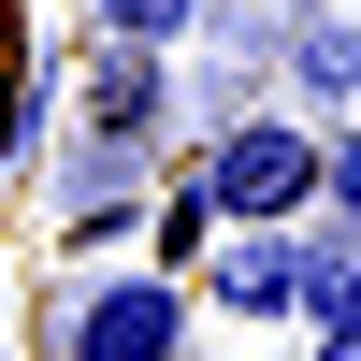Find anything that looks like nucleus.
Instances as JSON below:
<instances>
[{
	"instance_id": "nucleus-1",
	"label": "nucleus",
	"mask_w": 361,
	"mask_h": 361,
	"mask_svg": "<svg viewBox=\"0 0 361 361\" xmlns=\"http://www.w3.org/2000/svg\"><path fill=\"white\" fill-rule=\"evenodd\" d=\"M202 202H217V231H289L318 202V130L304 116H231L202 145Z\"/></svg>"
},
{
	"instance_id": "nucleus-2",
	"label": "nucleus",
	"mask_w": 361,
	"mask_h": 361,
	"mask_svg": "<svg viewBox=\"0 0 361 361\" xmlns=\"http://www.w3.org/2000/svg\"><path fill=\"white\" fill-rule=\"evenodd\" d=\"M173 347H188L173 275H73L58 289V361H173Z\"/></svg>"
},
{
	"instance_id": "nucleus-3",
	"label": "nucleus",
	"mask_w": 361,
	"mask_h": 361,
	"mask_svg": "<svg viewBox=\"0 0 361 361\" xmlns=\"http://www.w3.org/2000/svg\"><path fill=\"white\" fill-rule=\"evenodd\" d=\"M202 289H217L231 318H304V217L289 231H217V246H202Z\"/></svg>"
},
{
	"instance_id": "nucleus-4",
	"label": "nucleus",
	"mask_w": 361,
	"mask_h": 361,
	"mask_svg": "<svg viewBox=\"0 0 361 361\" xmlns=\"http://www.w3.org/2000/svg\"><path fill=\"white\" fill-rule=\"evenodd\" d=\"M73 102H87L102 145H145V130H159V44H87V87H73Z\"/></svg>"
},
{
	"instance_id": "nucleus-5",
	"label": "nucleus",
	"mask_w": 361,
	"mask_h": 361,
	"mask_svg": "<svg viewBox=\"0 0 361 361\" xmlns=\"http://www.w3.org/2000/svg\"><path fill=\"white\" fill-rule=\"evenodd\" d=\"M304 318L333 333V318H361V231L333 217V231H304Z\"/></svg>"
},
{
	"instance_id": "nucleus-6",
	"label": "nucleus",
	"mask_w": 361,
	"mask_h": 361,
	"mask_svg": "<svg viewBox=\"0 0 361 361\" xmlns=\"http://www.w3.org/2000/svg\"><path fill=\"white\" fill-rule=\"evenodd\" d=\"M289 73H304V102H361V29H289Z\"/></svg>"
},
{
	"instance_id": "nucleus-7",
	"label": "nucleus",
	"mask_w": 361,
	"mask_h": 361,
	"mask_svg": "<svg viewBox=\"0 0 361 361\" xmlns=\"http://www.w3.org/2000/svg\"><path fill=\"white\" fill-rule=\"evenodd\" d=\"M87 29H102V44H188L202 0H87Z\"/></svg>"
},
{
	"instance_id": "nucleus-8",
	"label": "nucleus",
	"mask_w": 361,
	"mask_h": 361,
	"mask_svg": "<svg viewBox=\"0 0 361 361\" xmlns=\"http://www.w3.org/2000/svg\"><path fill=\"white\" fill-rule=\"evenodd\" d=\"M202 246H217V202H202V173H188V188L159 202V275H173V260H202Z\"/></svg>"
},
{
	"instance_id": "nucleus-9",
	"label": "nucleus",
	"mask_w": 361,
	"mask_h": 361,
	"mask_svg": "<svg viewBox=\"0 0 361 361\" xmlns=\"http://www.w3.org/2000/svg\"><path fill=\"white\" fill-rule=\"evenodd\" d=\"M318 188H333V217L361 231V116H347V130H318Z\"/></svg>"
},
{
	"instance_id": "nucleus-10",
	"label": "nucleus",
	"mask_w": 361,
	"mask_h": 361,
	"mask_svg": "<svg viewBox=\"0 0 361 361\" xmlns=\"http://www.w3.org/2000/svg\"><path fill=\"white\" fill-rule=\"evenodd\" d=\"M318 361H361V318H333V333H318Z\"/></svg>"
}]
</instances>
